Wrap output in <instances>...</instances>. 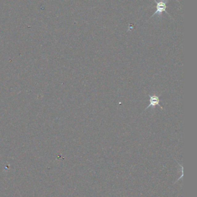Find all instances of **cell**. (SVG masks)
<instances>
[{"instance_id": "1", "label": "cell", "mask_w": 197, "mask_h": 197, "mask_svg": "<svg viewBox=\"0 0 197 197\" xmlns=\"http://www.w3.org/2000/svg\"><path fill=\"white\" fill-rule=\"evenodd\" d=\"M154 1L156 4V9H157V10L155 12V14L151 16V17H152L153 16H155V14H159V15H161L162 13L163 12H165L167 14L169 15V14H168V12L166 11L167 5H166V2H165L160 1V2H157L155 0H154Z\"/></svg>"}, {"instance_id": "2", "label": "cell", "mask_w": 197, "mask_h": 197, "mask_svg": "<svg viewBox=\"0 0 197 197\" xmlns=\"http://www.w3.org/2000/svg\"><path fill=\"white\" fill-rule=\"evenodd\" d=\"M149 96L150 98V104L147 107V108H146V110L148 109L150 107H155L156 106H159L161 109H163V107L160 105V100L159 96H157V95L151 96L150 95H149Z\"/></svg>"}, {"instance_id": "3", "label": "cell", "mask_w": 197, "mask_h": 197, "mask_svg": "<svg viewBox=\"0 0 197 197\" xmlns=\"http://www.w3.org/2000/svg\"><path fill=\"white\" fill-rule=\"evenodd\" d=\"M176 1H178V0H176Z\"/></svg>"}]
</instances>
